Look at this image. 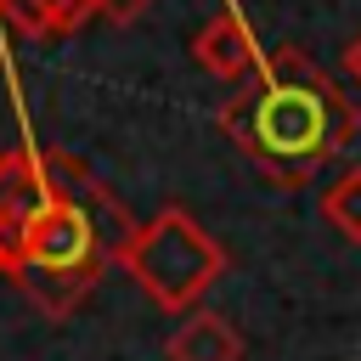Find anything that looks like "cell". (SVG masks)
<instances>
[{
	"label": "cell",
	"mask_w": 361,
	"mask_h": 361,
	"mask_svg": "<svg viewBox=\"0 0 361 361\" xmlns=\"http://www.w3.org/2000/svg\"><path fill=\"white\" fill-rule=\"evenodd\" d=\"M124 265H130V276H135L158 305L180 310V305H192V299L214 282L220 248H214V237H209L186 209H164L152 226H141V237L130 243Z\"/></svg>",
	"instance_id": "2"
},
{
	"label": "cell",
	"mask_w": 361,
	"mask_h": 361,
	"mask_svg": "<svg viewBox=\"0 0 361 361\" xmlns=\"http://www.w3.org/2000/svg\"><path fill=\"white\" fill-rule=\"evenodd\" d=\"M344 68H350V73H355V79H361V34H355V45H350V51H344Z\"/></svg>",
	"instance_id": "8"
},
{
	"label": "cell",
	"mask_w": 361,
	"mask_h": 361,
	"mask_svg": "<svg viewBox=\"0 0 361 361\" xmlns=\"http://www.w3.org/2000/svg\"><path fill=\"white\" fill-rule=\"evenodd\" d=\"M90 6H96V0H6V11H11L23 28H45V34L73 28Z\"/></svg>",
	"instance_id": "6"
},
{
	"label": "cell",
	"mask_w": 361,
	"mask_h": 361,
	"mask_svg": "<svg viewBox=\"0 0 361 361\" xmlns=\"http://www.w3.org/2000/svg\"><path fill=\"white\" fill-rule=\"evenodd\" d=\"M197 62L214 68V73H226V79H237L243 68L259 62V45H254V34H248V23H243L237 11H220V17L197 34Z\"/></svg>",
	"instance_id": "4"
},
{
	"label": "cell",
	"mask_w": 361,
	"mask_h": 361,
	"mask_svg": "<svg viewBox=\"0 0 361 361\" xmlns=\"http://www.w3.org/2000/svg\"><path fill=\"white\" fill-rule=\"evenodd\" d=\"M322 209H327V220H333V226H338L344 237H355V243H361V169L338 175V180L327 186Z\"/></svg>",
	"instance_id": "7"
},
{
	"label": "cell",
	"mask_w": 361,
	"mask_h": 361,
	"mask_svg": "<svg viewBox=\"0 0 361 361\" xmlns=\"http://www.w3.org/2000/svg\"><path fill=\"white\" fill-rule=\"evenodd\" d=\"M169 355H175V361H237L243 344H237V333H231L214 310H192V316L180 322V333L169 338Z\"/></svg>",
	"instance_id": "5"
},
{
	"label": "cell",
	"mask_w": 361,
	"mask_h": 361,
	"mask_svg": "<svg viewBox=\"0 0 361 361\" xmlns=\"http://www.w3.org/2000/svg\"><path fill=\"white\" fill-rule=\"evenodd\" d=\"M226 130L276 180L299 186L350 141L355 113L322 68H310L299 51H276L265 62V79L226 102Z\"/></svg>",
	"instance_id": "1"
},
{
	"label": "cell",
	"mask_w": 361,
	"mask_h": 361,
	"mask_svg": "<svg viewBox=\"0 0 361 361\" xmlns=\"http://www.w3.org/2000/svg\"><path fill=\"white\" fill-rule=\"evenodd\" d=\"M73 175V164L62 152H39V147H17L0 158V265H11L28 220L62 192V180Z\"/></svg>",
	"instance_id": "3"
}]
</instances>
